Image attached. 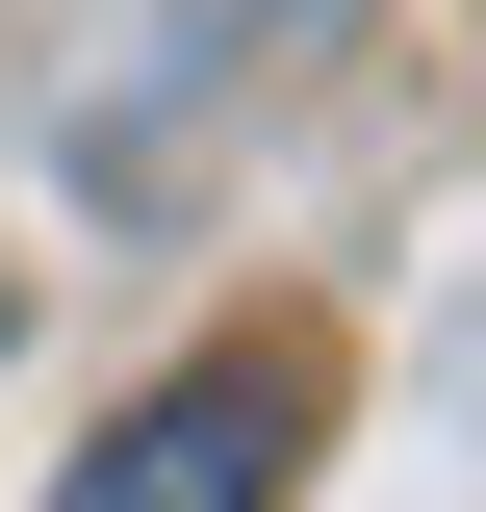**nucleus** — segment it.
I'll list each match as a JSON object with an SVG mask.
<instances>
[{"mask_svg": "<svg viewBox=\"0 0 486 512\" xmlns=\"http://www.w3.org/2000/svg\"><path fill=\"white\" fill-rule=\"evenodd\" d=\"M282 461H307V384L282 359H180L103 461H52V512H282Z\"/></svg>", "mask_w": 486, "mask_h": 512, "instance_id": "obj_1", "label": "nucleus"}]
</instances>
